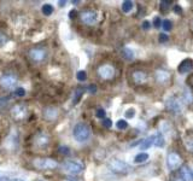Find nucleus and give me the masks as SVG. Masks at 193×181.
Wrapping results in <instances>:
<instances>
[{
    "label": "nucleus",
    "mask_w": 193,
    "mask_h": 181,
    "mask_svg": "<svg viewBox=\"0 0 193 181\" xmlns=\"http://www.w3.org/2000/svg\"><path fill=\"white\" fill-rule=\"evenodd\" d=\"M72 134L77 143H86L91 138V128L86 123H77L72 129Z\"/></svg>",
    "instance_id": "obj_1"
},
{
    "label": "nucleus",
    "mask_w": 193,
    "mask_h": 181,
    "mask_svg": "<svg viewBox=\"0 0 193 181\" xmlns=\"http://www.w3.org/2000/svg\"><path fill=\"white\" fill-rule=\"evenodd\" d=\"M109 167H110V169L112 172L118 173V174H127L132 169L129 164H127L126 162H123L121 159H116V158L115 159H111L109 162Z\"/></svg>",
    "instance_id": "obj_2"
},
{
    "label": "nucleus",
    "mask_w": 193,
    "mask_h": 181,
    "mask_svg": "<svg viewBox=\"0 0 193 181\" xmlns=\"http://www.w3.org/2000/svg\"><path fill=\"white\" fill-rule=\"evenodd\" d=\"M33 164L38 169H56L58 167V163L52 158H36Z\"/></svg>",
    "instance_id": "obj_3"
},
{
    "label": "nucleus",
    "mask_w": 193,
    "mask_h": 181,
    "mask_svg": "<svg viewBox=\"0 0 193 181\" xmlns=\"http://www.w3.org/2000/svg\"><path fill=\"white\" fill-rule=\"evenodd\" d=\"M83 164L77 161H67L63 163V169L70 174H80L83 172Z\"/></svg>",
    "instance_id": "obj_4"
},
{
    "label": "nucleus",
    "mask_w": 193,
    "mask_h": 181,
    "mask_svg": "<svg viewBox=\"0 0 193 181\" xmlns=\"http://www.w3.org/2000/svg\"><path fill=\"white\" fill-rule=\"evenodd\" d=\"M166 105H167V108L174 112H181L182 109H184V101L181 99H179L177 97H169L166 101Z\"/></svg>",
    "instance_id": "obj_5"
},
{
    "label": "nucleus",
    "mask_w": 193,
    "mask_h": 181,
    "mask_svg": "<svg viewBox=\"0 0 193 181\" xmlns=\"http://www.w3.org/2000/svg\"><path fill=\"white\" fill-rule=\"evenodd\" d=\"M81 21L87 25H92V24L97 23V21H98V13L93 10L83 11L81 13Z\"/></svg>",
    "instance_id": "obj_6"
},
{
    "label": "nucleus",
    "mask_w": 193,
    "mask_h": 181,
    "mask_svg": "<svg viewBox=\"0 0 193 181\" xmlns=\"http://www.w3.org/2000/svg\"><path fill=\"white\" fill-rule=\"evenodd\" d=\"M98 74H99V76L104 80H110L113 77V75H115V69L112 65L110 64H104L101 67H99L98 69Z\"/></svg>",
    "instance_id": "obj_7"
},
{
    "label": "nucleus",
    "mask_w": 193,
    "mask_h": 181,
    "mask_svg": "<svg viewBox=\"0 0 193 181\" xmlns=\"http://www.w3.org/2000/svg\"><path fill=\"white\" fill-rule=\"evenodd\" d=\"M181 164V157L176 152H170L167 158V167L169 170H175Z\"/></svg>",
    "instance_id": "obj_8"
},
{
    "label": "nucleus",
    "mask_w": 193,
    "mask_h": 181,
    "mask_svg": "<svg viewBox=\"0 0 193 181\" xmlns=\"http://www.w3.org/2000/svg\"><path fill=\"white\" fill-rule=\"evenodd\" d=\"M16 83H17V79H16V76H13V75H11V74L4 75V76L0 77V85H1V87L6 88V89L12 88Z\"/></svg>",
    "instance_id": "obj_9"
},
{
    "label": "nucleus",
    "mask_w": 193,
    "mask_h": 181,
    "mask_svg": "<svg viewBox=\"0 0 193 181\" xmlns=\"http://www.w3.org/2000/svg\"><path fill=\"white\" fill-rule=\"evenodd\" d=\"M170 72H168L167 70H162V69H159V70H157L156 71V74H155V79H156V81L158 82V83H160V85H166V83H168L169 81H170Z\"/></svg>",
    "instance_id": "obj_10"
},
{
    "label": "nucleus",
    "mask_w": 193,
    "mask_h": 181,
    "mask_svg": "<svg viewBox=\"0 0 193 181\" xmlns=\"http://www.w3.org/2000/svg\"><path fill=\"white\" fill-rule=\"evenodd\" d=\"M29 56L34 60V62H42L43 59L46 58V51L42 49H33L29 51Z\"/></svg>",
    "instance_id": "obj_11"
},
{
    "label": "nucleus",
    "mask_w": 193,
    "mask_h": 181,
    "mask_svg": "<svg viewBox=\"0 0 193 181\" xmlns=\"http://www.w3.org/2000/svg\"><path fill=\"white\" fill-rule=\"evenodd\" d=\"M192 69H193V59H191V58L184 59L182 62L179 64V67H177V71H179L180 74H182V75L189 72Z\"/></svg>",
    "instance_id": "obj_12"
},
{
    "label": "nucleus",
    "mask_w": 193,
    "mask_h": 181,
    "mask_svg": "<svg viewBox=\"0 0 193 181\" xmlns=\"http://www.w3.org/2000/svg\"><path fill=\"white\" fill-rule=\"evenodd\" d=\"M133 80H134V82L138 85H142L147 81V74L145 71H141V70L134 71L133 72Z\"/></svg>",
    "instance_id": "obj_13"
},
{
    "label": "nucleus",
    "mask_w": 193,
    "mask_h": 181,
    "mask_svg": "<svg viewBox=\"0 0 193 181\" xmlns=\"http://www.w3.org/2000/svg\"><path fill=\"white\" fill-rule=\"evenodd\" d=\"M155 140H156V135L155 134L150 135V137H147L145 140L141 141L140 150H147V148H150L152 145H155Z\"/></svg>",
    "instance_id": "obj_14"
},
{
    "label": "nucleus",
    "mask_w": 193,
    "mask_h": 181,
    "mask_svg": "<svg viewBox=\"0 0 193 181\" xmlns=\"http://www.w3.org/2000/svg\"><path fill=\"white\" fill-rule=\"evenodd\" d=\"M184 181H193V176H192V169H189L188 167H182L180 170V175H179Z\"/></svg>",
    "instance_id": "obj_15"
},
{
    "label": "nucleus",
    "mask_w": 193,
    "mask_h": 181,
    "mask_svg": "<svg viewBox=\"0 0 193 181\" xmlns=\"http://www.w3.org/2000/svg\"><path fill=\"white\" fill-rule=\"evenodd\" d=\"M24 115H25V108L23 105H16V106L12 109V116L14 118H17V119L23 118Z\"/></svg>",
    "instance_id": "obj_16"
},
{
    "label": "nucleus",
    "mask_w": 193,
    "mask_h": 181,
    "mask_svg": "<svg viewBox=\"0 0 193 181\" xmlns=\"http://www.w3.org/2000/svg\"><path fill=\"white\" fill-rule=\"evenodd\" d=\"M121 56H122L126 60H129V62L135 58V53H134V51H133L132 49H129V47H123L122 51H121Z\"/></svg>",
    "instance_id": "obj_17"
},
{
    "label": "nucleus",
    "mask_w": 193,
    "mask_h": 181,
    "mask_svg": "<svg viewBox=\"0 0 193 181\" xmlns=\"http://www.w3.org/2000/svg\"><path fill=\"white\" fill-rule=\"evenodd\" d=\"M148 153H146V152H140V153H138L135 157H134V163L135 164H140V163H145L147 159H148Z\"/></svg>",
    "instance_id": "obj_18"
},
{
    "label": "nucleus",
    "mask_w": 193,
    "mask_h": 181,
    "mask_svg": "<svg viewBox=\"0 0 193 181\" xmlns=\"http://www.w3.org/2000/svg\"><path fill=\"white\" fill-rule=\"evenodd\" d=\"M155 135H156L155 146H157V147H163V146H164V144H166V140H164V137H163V134L159 132V133H157V134H155Z\"/></svg>",
    "instance_id": "obj_19"
},
{
    "label": "nucleus",
    "mask_w": 193,
    "mask_h": 181,
    "mask_svg": "<svg viewBox=\"0 0 193 181\" xmlns=\"http://www.w3.org/2000/svg\"><path fill=\"white\" fill-rule=\"evenodd\" d=\"M133 7H134V3L130 1V0H126V1L122 3V11L124 13H129L133 10Z\"/></svg>",
    "instance_id": "obj_20"
},
{
    "label": "nucleus",
    "mask_w": 193,
    "mask_h": 181,
    "mask_svg": "<svg viewBox=\"0 0 193 181\" xmlns=\"http://www.w3.org/2000/svg\"><path fill=\"white\" fill-rule=\"evenodd\" d=\"M181 100H182L184 103H186V104H191V103L193 101V96H192V93L189 92V90H185L184 94H182Z\"/></svg>",
    "instance_id": "obj_21"
},
{
    "label": "nucleus",
    "mask_w": 193,
    "mask_h": 181,
    "mask_svg": "<svg viewBox=\"0 0 193 181\" xmlns=\"http://www.w3.org/2000/svg\"><path fill=\"white\" fill-rule=\"evenodd\" d=\"M159 128H160V133H166V134H170L171 132V127L168 125V122H166V121H163V122L159 125Z\"/></svg>",
    "instance_id": "obj_22"
},
{
    "label": "nucleus",
    "mask_w": 193,
    "mask_h": 181,
    "mask_svg": "<svg viewBox=\"0 0 193 181\" xmlns=\"http://www.w3.org/2000/svg\"><path fill=\"white\" fill-rule=\"evenodd\" d=\"M41 11H42L43 14H46V16H50V14H52V12H53V6L50 5V4H45V5L42 6Z\"/></svg>",
    "instance_id": "obj_23"
},
{
    "label": "nucleus",
    "mask_w": 193,
    "mask_h": 181,
    "mask_svg": "<svg viewBox=\"0 0 193 181\" xmlns=\"http://www.w3.org/2000/svg\"><path fill=\"white\" fill-rule=\"evenodd\" d=\"M162 28L166 30V32H170L173 29V22L170 20H164L162 22Z\"/></svg>",
    "instance_id": "obj_24"
},
{
    "label": "nucleus",
    "mask_w": 193,
    "mask_h": 181,
    "mask_svg": "<svg viewBox=\"0 0 193 181\" xmlns=\"http://www.w3.org/2000/svg\"><path fill=\"white\" fill-rule=\"evenodd\" d=\"M116 127L120 129V130H123V129H127L128 128V122L126 119H118L117 123H116Z\"/></svg>",
    "instance_id": "obj_25"
},
{
    "label": "nucleus",
    "mask_w": 193,
    "mask_h": 181,
    "mask_svg": "<svg viewBox=\"0 0 193 181\" xmlns=\"http://www.w3.org/2000/svg\"><path fill=\"white\" fill-rule=\"evenodd\" d=\"M170 5H171V3H170V1H167V0H163V1L159 3V7H160L162 11L169 10V9H170Z\"/></svg>",
    "instance_id": "obj_26"
},
{
    "label": "nucleus",
    "mask_w": 193,
    "mask_h": 181,
    "mask_svg": "<svg viewBox=\"0 0 193 181\" xmlns=\"http://www.w3.org/2000/svg\"><path fill=\"white\" fill-rule=\"evenodd\" d=\"M76 77H77V80H79V81L83 82V81H86V80H87V74H86V71H85V70H80V71L76 74Z\"/></svg>",
    "instance_id": "obj_27"
},
{
    "label": "nucleus",
    "mask_w": 193,
    "mask_h": 181,
    "mask_svg": "<svg viewBox=\"0 0 193 181\" xmlns=\"http://www.w3.org/2000/svg\"><path fill=\"white\" fill-rule=\"evenodd\" d=\"M48 143H50V141H48V138H47V137H40V138L38 139V145L41 146V147L48 145Z\"/></svg>",
    "instance_id": "obj_28"
},
{
    "label": "nucleus",
    "mask_w": 193,
    "mask_h": 181,
    "mask_svg": "<svg viewBox=\"0 0 193 181\" xmlns=\"http://www.w3.org/2000/svg\"><path fill=\"white\" fill-rule=\"evenodd\" d=\"M13 94L16 96V97H24L25 96V90H24V88H22V87H18V88H16L14 89V92H13Z\"/></svg>",
    "instance_id": "obj_29"
},
{
    "label": "nucleus",
    "mask_w": 193,
    "mask_h": 181,
    "mask_svg": "<svg viewBox=\"0 0 193 181\" xmlns=\"http://www.w3.org/2000/svg\"><path fill=\"white\" fill-rule=\"evenodd\" d=\"M124 116H126V118H133V117L135 116V109L134 108H129L124 112Z\"/></svg>",
    "instance_id": "obj_30"
},
{
    "label": "nucleus",
    "mask_w": 193,
    "mask_h": 181,
    "mask_svg": "<svg viewBox=\"0 0 193 181\" xmlns=\"http://www.w3.org/2000/svg\"><path fill=\"white\" fill-rule=\"evenodd\" d=\"M82 93H83V89H77V90H76V92H75V97H74V101H72L74 104H77V103H79V100H80Z\"/></svg>",
    "instance_id": "obj_31"
},
{
    "label": "nucleus",
    "mask_w": 193,
    "mask_h": 181,
    "mask_svg": "<svg viewBox=\"0 0 193 181\" xmlns=\"http://www.w3.org/2000/svg\"><path fill=\"white\" fill-rule=\"evenodd\" d=\"M158 40H159L160 43H164V42H167V41L169 40V36H168V34H166V33H160Z\"/></svg>",
    "instance_id": "obj_32"
},
{
    "label": "nucleus",
    "mask_w": 193,
    "mask_h": 181,
    "mask_svg": "<svg viewBox=\"0 0 193 181\" xmlns=\"http://www.w3.org/2000/svg\"><path fill=\"white\" fill-rule=\"evenodd\" d=\"M105 115H106V112H105V110L104 109H98L97 110V112H95V116L98 117V118H105Z\"/></svg>",
    "instance_id": "obj_33"
},
{
    "label": "nucleus",
    "mask_w": 193,
    "mask_h": 181,
    "mask_svg": "<svg viewBox=\"0 0 193 181\" xmlns=\"http://www.w3.org/2000/svg\"><path fill=\"white\" fill-rule=\"evenodd\" d=\"M185 145H186V147H187L188 151L193 152V140H192V139H187V140H185Z\"/></svg>",
    "instance_id": "obj_34"
},
{
    "label": "nucleus",
    "mask_w": 193,
    "mask_h": 181,
    "mask_svg": "<svg viewBox=\"0 0 193 181\" xmlns=\"http://www.w3.org/2000/svg\"><path fill=\"white\" fill-rule=\"evenodd\" d=\"M7 42V36L6 34H4L3 32H0V46H3V45H5Z\"/></svg>",
    "instance_id": "obj_35"
},
{
    "label": "nucleus",
    "mask_w": 193,
    "mask_h": 181,
    "mask_svg": "<svg viewBox=\"0 0 193 181\" xmlns=\"http://www.w3.org/2000/svg\"><path fill=\"white\" fill-rule=\"evenodd\" d=\"M103 126L105 127V128L112 127V121H111L110 118H104V119H103Z\"/></svg>",
    "instance_id": "obj_36"
},
{
    "label": "nucleus",
    "mask_w": 193,
    "mask_h": 181,
    "mask_svg": "<svg viewBox=\"0 0 193 181\" xmlns=\"http://www.w3.org/2000/svg\"><path fill=\"white\" fill-rule=\"evenodd\" d=\"M160 25H162V21H160V17L156 16V17L153 18V27H155V28H159Z\"/></svg>",
    "instance_id": "obj_37"
},
{
    "label": "nucleus",
    "mask_w": 193,
    "mask_h": 181,
    "mask_svg": "<svg viewBox=\"0 0 193 181\" xmlns=\"http://www.w3.org/2000/svg\"><path fill=\"white\" fill-rule=\"evenodd\" d=\"M59 152L63 153V155H69L70 153V150L67 146H61V147H59Z\"/></svg>",
    "instance_id": "obj_38"
},
{
    "label": "nucleus",
    "mask_w": 193,
    "mask_h": 181,
    "mask_svg": "<svg viewBox=\"0 0 193 181\" xmlns=\"http://www.w3.org/2000/svg\"><path fill=\"white\" fill-rule=\"evenodd\" d=\"M141 27H142V29L144 30H148L151 28V22H148V21H144L142 22V24H141Z\"/></svg>",
    "instance_id": "obj_39"
},
{
    "label": "nucleus",
    "mask_w": 193,
    "mask_h": 181,
    "mask_svg": "<svg viewBox=\"0 0 193 181\" xmlns=\"http://www.w3.org/2000/svg\"><path fill=\"white\" fill-rule=\"evenodd\" d=\"M88 90H90L91 93H95V92H97V87H95L94 85H91L90 87H88Z\"/></svg>",
    "instance_id": "obj_40"
},
{
    "label": "nucleus",
    "mask_w": 193,
    "mask_h": 181,
    "mask_svg": "<svg viewBox=\"0 0 193 181\" xmlns=\"http://www.w3.org/2000/svg\"><path fill=\"white\" fill-rule=\"evenodd\" d=\"M76 13H77L76 10H71V11L69 12V17H70V18H74V17L76 16Z\"/></svg>",
    "instance_id": "obj_41"
},
{
    "label": "nucleus",
    "mask_w": 193,
    "mask_h": 181,
    "mask_svg": "<svg viewBox=\"0 0 193 181\" xmlns=\"http://www.w3.org/2000/svg\"><path fill=\"white\" fill-rule=\"evenodd\" d=\"M0 181H12V179L9 176H0Z\"/></svg>",
    "instance_id": "obj_42"
},
{
    "label": "nucleus",
    "mask_w": 193,
    "mask_h": 181,
    "mask_svg": "<svg viewBox=\"0 0 193 181\" xmlns=\"http://www.w3.org/2000/svg\"><path fill=\"white\" fill-rule=\"evenodd\" d=\"M174 10H175V12H176V13H181V7H180L179 5H175Z\"/></svg>",
    "instance_id": "obj_43"
},
{
    "label": "nucleus",
    "mask_w": 193,
    "mask_h": 181,
    "mask_svg": "<svg viewBox=\"0 0 193 181\" xmlns=\"http://www.w3.org/2000/svg\"><path fill=\"white\" fill-rule=\"evenodd\" d=\"M173 181H184V180H182L180 176H177V177H174V179H173Z\"/></svg>",
    "instance_id": "obj_44"
},
{
    "label": "nucleus",
    "mask_w": 193,
    "mask_h": 181,
    "mask_svg": "<svg viewBox=\"0 0 193 181\" xmlns=\"http://www.w3.org/2000/svg\"><path fill=\"white\" fill-rule=\"evenodd\" d=\"M12 181H24V180L20 179V177H12Z\"/></svg>",
    "instance_id": "obj_45"
},
{
    "label": "nucleus",
    "mask_w": 193,
    "mask_h": 181,
    "mask_svg": "<svg viewBox=\"0 0 193 181\" xmlns=\"http://www.w3.org/2000/svg\"><path fill=\"white\" fill-rule=\"evenodd\" d=\"M58 4H59V6H62V7H63V6H65V1H59Z\"/></svg>",
    "instance_id": "obj_46"
},
{
    "label": "nucleus",
    "mask_w": 193,
    "mask_h": 181,
    "mask_svg": "<svg viewBox=\"0 0 193 181\" xmlns=\"http://www.w3.org/2000/svg\"><path fill=\"white\" fill-rule=\"evenodd\" d=\"M191 82H192V83H193V76H192V79H191Z\"/></svg>",
    "instance_id": "obj_47"
}]
</instances>
